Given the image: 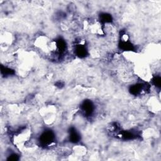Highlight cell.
Segmentation results:
<instances>
[{
  "instance_id": "1",
  "label": "cell",
  "mask_w": 161,
  "mask_h": 161,
  "mask_svg": "<svg viewBox=\"0 0 161 161\" xmlns=\"http://www.w3.org/2000/svg\"><path fill=\"white\" fill-rule=\"evenodd\" d=\"M73 151L78 156H84L86 152V149L81 145H77L73 148Z\"/></svg>"
}]
</instances>
